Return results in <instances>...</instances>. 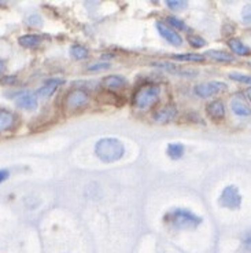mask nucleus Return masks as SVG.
Instances as JSON below:
<instances>
[{
    "instance_id": "nucleus-14",
    "label": "nucleus",
    "mask_w": 251,
    "mask_h": 253,
    "mask_svg": "<svg viewBox=\"0 0 251 253\" xmlns=\"http://www.w3.org/2000/svg\"><path fill=\"white\" fill-rule=\"evenodd\" d=\"M15 124V116L10 110L0 109V132L11 129Z\"/></svg>"
},
{
    "instance_id": "nucleus-23",
    "label": "nucleus",
    "mask_w": 251,
    "mask_h": 253,
    "mask_svg": "<svg viewBox=\"0 0 251 253\" xmlns=\"http://www.w3.org/2000/svg\"><path fill=\"white\" fill-rule=\"evenodd\" d=\"M229 79L235 80V82L242 83V84H247L251 85V76L250 75H243V73H238V72H232L229 73Z\"/></svg>"
},
{
    "instance_id": "nucleus-25",
    "label": "nucleus",
    "mask_w": 251,
    "mask_h": 253,
    "mask_svg": "<svg viewBox=\"0 0 251 253\" xmlns=\"http://www.w3.org/2000/svg\"><path fill=\"white\" fill-rule=\"evenodd\" d=\"M189 44L192 45L194 48H202L203 45H206V40L202 39L201 36H196V35H192L188 38Z\"/></svg>"
},
{
    "instance_id": "nucleus-12",
    "label": "nucleus",
    "mask_w": 251,
    "mask_h": 253,
    "mask_svg": "<svg viewBox=\"0 0 251 253\" xmlns=\"http://www.w3.org/2000/svg\"><path fill=\"white\" fill-rule=\"evenodd\" d=\"M152 65H154V66H157V68H161V69L166 70V72H169V73H173V75H181V76L192 77L194 75L198 73L196 70L181 69V68H179V66H176V65H173V63H169V62H155V63H152Z\"/></svg>"
},
{
    "instance_id": "nucleus-26",
    "label": "nucleus",
    "mask_w": 251,
    "mask_h": 253,
    "mask_svg": "<svg viewBox=\"0 0 251 253\" xmlns=\"http://www.w3.org/2000/svg\"><path fill=\"white\" fill-rule=\"evenodd\" d=\"M108 68H110V63L108 62H95L88 65L87 70H89V72H101V70H106Z\"/></svg>"
},
{
    "instance_id": "nucleus-5",
    "label": "nucleus",
    "mask_w": 251,
    "mask_h": 253,
    "mask_svg": "<svg viewBox=\"0 0 251 253\" xmlns=\"http://www.w3.org/2000/svg\"><path fill=\"white\" fill-rule=\"evenodd\" d=\"M89 102V95L87 91L80 88L72 89L69 94L65 98V109H68L70 112L77 110V109L85 108Z\"/></svg>"
},
{
    "instance_id": "nucleus-17",
    "label": "nucleus",
    "mask_w": 251,
    "mask_h": 253,
    "mask_svg": "<svg viewBox=\"0 0 251 253\" xmlns=\"http://www.w3.org/2000/svg\"><path fill=\"white\" fill-rule=\"evenodd\" d=\"M207 57H210L214 61H217V62H233L235 61V58H233L232 54H228L225 51H220V50H210L206 52Z\"/></svg>"
},
{
    "instance_id": "nucleus-7",
    "label": "nucleus",
    "mask_w": 251,
    "mask_h": 253,
    "mask_svg": "<svg viewBox=\"0 0 251 253\" xmlns=\"http://www.w3.org/2000/svg\"><path fill=\"white\" fill-rule=\"evenodd\" d=\"M155 26H157L159 35H161L169 44L176 45V47H180V45L182 44V38L177 33V32H175V29H172L170 26H168L166 24H163V22H157Z\"/></svg>"
},
{
    "instance_id": "nucleus-3",
    "label": "nucleus",
    "mask_w": 251,
    "mask_h": 253,
    "mask_svg": "<svg viewBox=\"0 0 251 253\" xmlns=\"http://www.w3.org/2000/svg\"><path fill=\"white\" fill-rule=\"evenodd\" d=\"M161 96V88L155 85V84H145L143 87L135 92L133 95V103L135 106L139 109H150L152 108Z\"/></svg>"
},
{
    "instance_id": "nucleus-9",
    "label": "nucleus",
    "mask_w": 251,
    "mask_h": 253,
    "mask_svg": "<svg viewBox=\"0 0 251 253\" xmlns=\"http://www.w3.org/2000/svg\"><path fill=\"white\" fill-rule=\"evenodd\" d=\"M177 116V109L173 105H168L154 112L152 117L157 123H169Z\"/></svg>"
},
{
    "instance_id": "nucleus-16",
    "label": "nucleus",
    "mask_w": 251,
    "mask_h": 253,
    "mask_svg": "<svg viewBox=\"0 0 251 253\" xmlns=\"http://www.w3.org/2000/svg\"><path fill=\"white\" fill-rule=\"evenodd\" d=\"M41 42H43V36H38V35H24L18 39L19 44L22 47H26V48L37 47Z\"/></svg>"
},
{
    "instance_id": "nucleus-19",
    "label": "nucleus",
    "mask_w": 251,
    "mask_h": 253,
    "mask_svg": "<svg viewBox=\"0 0 251 253\" xmlns=\"http://www.w3.org/2000/svg\"><path fill=\"white\" fill-rule=\"evenodd\" d=\"M172 58H173L175 61H180V62H203V61H205V55H202V54H195V52L175 54Z\"/></svg>"
},
{
    "instance_id": "nucleus-32",
    "label": "nucleus",
    "mask_w": 251,
    "mask_h": 253,
    "mask_svg": "<svg viewBox=\"0 0 251 253\" xmlns=\"http://www.w3.org/2000/svg\"><path fill=\"white\" fill-rule=\"evenodd\" d=\"M246 94H247V96H249V99L251 101V87L250 88H247V91H246Z\"/></svg>"
},
{
    "instance_id": "nucleus-21",
    "label": "nucleus",
    "mask_w": 251,
    "mask_h": 253,
    "mask_svg": "<svg viewBox=\"0 0 251 253\" xmlns=\"http://www.w3.org/2000/svg\"><path fill=\"white\" fill-rule=\"evenodd\" d=\"M70 54L75 59H85V58L88 57V50L80 44H74L70 47Z\"/></svg>"
},
{
    "instance_id": "nucleus-27",
    "label": "nucleus",
    "mask_w": 251,
    "mask_h": 253,
    "mask_svg": "<svg viewBox=\"0 0 251 253\" xmlns=\"http://www.w3.org/2000/svg\"><path fill=\"white\" fill-rule=\"evenodd\" d=\"M26 22H28V25L31 26H41L43 25V19L40 15L37 14H33V15H29L28 19H26Z\"/></svg>"
},
{
    "instance_id": "nucleus-13",
    "label": "nucleus",
    "mask_w": 251,
    "mask_h": 253,
    "mask_svg": "<svg viewBox=\"0 0 251 253\" xmlns=\"http://www.w3.org/2000/svg\"><path fill=\"white\" fill-rule=\"evenodd\" d=\"M103 87L107 89H119L124 88L128 82H126L125 77L119 76V75H111V76H107L103 79Z\"/></svg>"
},
{
    "instance_id": "nucleus-4",
    "label": "nucleus",
    "mask_w": 251,
    "mask_h": 253,
    "mask_svg": "<svg viewBox=\"0 0 251 253\" xmlns=\"http://www.w3.org/2000/svg\"><path fill=\"white\" fill-rule=\"evenodd\" d=\"M218 203L226 209H239L242 205V194L235 184H229L222 190Z\"/></svg>"
},
{
    "instance_id": "nucleus-24",
    "label": "nucleus",
    "mask_w": 251,
    "mask_h": 253,
    "mask_svg": "<svg viewBox=\"0 0 251 253\" xmlns=\"http://www.w3.org/2000/svg\"><path fill=\"white\" fill-rule=\"evenodd\" d=\"M166 21H168L169 25L173 26L175 29H179V31H188V26L185 25V22L181 21L180 18H177V17H168Z\"/></svg>"
},
{
    "instance_id": "nucleus-15",
    "label": "nucleus",
    "mask_w": 251,
    "mask_h": 253,
    "mask_svg": "<svg viewBox=\"0 0 251 253\" xmlns=\"http://www.w3.org/2000/svg\"><path fill=\"white\" fill-rule=\"evenodd\" d=\"M228 45L229 48L232 50V52H235L236 55H240V57H247V55H251V48L249 45H246L242 40L239 39H229L228 42Z\"/></svg>"
},
{
    "instance_id": "nucleus-22",
    "label": "nucleus",
    "mask_w": 251,
    "mask_h": 253,
    "mask_svg": "<svg viewBox=\"0 0 251 253\" xmlns=\"http://www.w3.org/2000/svg\"><path fill=\"white\" fill-rule=\"evenodd\" d=\"M166 6L173 11H182L188 7V1H185V0H169V1H166Z\"/></svg>"
},
{
    "instance_id": "nucleus-28",
    "label": "nucleus",
    "mask_w": 251,
    "mask_h": 253,
    "mask_svg": "<svg viewBox=\"0 0 251 253\" xmlns=\"http://www.w3.org/2000/svg\"><path fill=\"white\" fill-rule=\"evenodd\" d=\"M242 15H243V19H245L246 22H251V8L250 7H246L245 10H243V13H242Z\"/></svg>"
},
{
    "instance_id": "nucleus-30",
    "label": "nucleus",
    "mask_w": 251,
    "mask_h": 253,
    "mask_svg": "<svg viewBox=\"0 0 251 253\" xmlns=\"http://www.w3.org/2000/svg\"><path fill=\"white\" fill-rule=\"evenodd\" d=\"M245 247L247 248L249 251H251V235H249L245 240Z\"/></svg>"
},
{
    "instance_id": "nucleus-10",
    "label": "nucleus",
    "mask_w": 251,
    "mask_h": 253,
    "mask_svg": "<svg viewBox=\"0 0 251 253\" xmlns=\"http://www.w3.org/2000/svg\"><path fill=\"white\" fill-rule=\"evenodd\" d=\"M63 84L62 79H50L37 89V95L38 98H50L51 95L54 94L55 91L58 89V87H61Z\"/></svg>"
},
{
    "instance_id": "nucleus-8",
    "label": "nucleus",
    "mask_w": 251,
    "mask_h": 253,
    "mask_svg": "<svg viewBox=\"0 0 251 253\" xmlns=\"http://www.w3.org/2000/svg\"><path fill=\"white\" fill-rule=\"evenodd\" d=\"M15 105L24 110H35L37 108V98L35 94L25 91V92H21L15 98Z\"/></svg>"
},
{
    "instance_id": "nucleus-6",
    "label": "nucleus",
    "mask_w": 251,
    "mask_h": 253,
    "mask_svg": "<svg viewBox=\"0 0 251 253\" xmlns=\"http://www.w3.org/2000/svg\"><path fill=\"white\" fill-rule=\"evenodd\" d=\"M226 84L222 82H209L203 84H198L194 88V92L199 98H210L217 95L221 91H225Z\"/></svg>"
},
{
    "instance_id": "nucleus-20",
    "label": "nucleus",
    "mask_w": 251,
    "mask_h": 253,
    "mask_svg": "<svg viewBox=\"0 0 251 253\" xmlns=\"http://www.w3.org/2000/svg\"><path fill=\"white\" fill-rule=\"evenodd\" d=\"M184 152H185V147L181 143H169L166 147V154L172 160H180L184 156Z\"/></svg>"
},
{
    "instance_id": "nucleus-2",
    "label": "nucleus",
    "mask_w": 251,
    "mask_h": 253,
    "mask_svg": "<svg viewBox=\"0 0 251 253\" xmlns=\"http://www.w3.org/2000/svg\"><path fill=\"white\" fill-rule=\"evenodd\" d=\"M165 220L170 227L177 228V230H187V228H195L202 223V219L199 216L192 213L191 211L187 209L177 208L173 209L168 215L165 216Z\"/></svg>"
},
{
    "instance_id": "nucleus-1",
    "label": "nucleus",
    "mask_w": 251,
    "mask_h": 253,
    "mask_svg": "<svg viewBox=\"0 0 251 253\" xmlns=\"http://www.w3.org/2000/svg\"><path fill=\"white\" fill-rule=\"evenodd\" d=\"M125 147L117 138H102L95 145V156L105 164H113L124 157Z\"/></svg>"
},
{
    "instance_id": "nucleus-11",
    "label": "nucleus",
    "mask_w": 251,
    "mask_h": 253,
    "mask_svg": "<svg viewBox=\"0 0 251 253\" xmlns=\"http://www.w3.org/2000/svg\"><path fill=\"white\" fill-rule=\"evenodd\" d=\"M206 112L210 119L220 121L225 117V106L221 101L210 102L206 106Z\"/></svg>"
},
{
    "instance_id": "nucleus-31",
    "label": "nucleus",
    "mask_w": 251,
    "mask_h": 253,
    "mask_svg": "<svg viewBox=\"0 0 251 253\" xmlns=\"http://www.w3.org/2000/svg\"><path fill=\"white\" fill-rule=\"evenodd\" d=\"M4 69H6L4 61H1V59H0V73H3V72H4Z\"/></svg>"
},
{
    "instance_id": "nucleus-29",
    "label": "nucleus",
    "mask_w": 251,
    "mask_h": 253,
    "mask_svg": "<svg viewBox=\"0 0 251 253\" xmlns=\"http://www.w3.org/2000/svg\"><path fill=\"white\" fill-rule=\"evenodd\" d=\"M8 176H10L8 171H6V169H0V183H3Z\"/></svg>"
},
{
    "instance_id": "nucleus-18",
    "label": "nucleus",
    "mask_w": 251,
    "mask_h": 253,
    "mask_svg": "<svg viewBox=\"0 0 251 253\" xmlns=\"http://www.w3.org/2000/svg\"><path fill=\"white\" fill-rule=\"evenodd\" d=\"M231 109L235 114L238 116H242V117H247V116H251V109L246 105L245 102L239 101V99H232L231 101Z\"/></svg>"
}]
</instances>
